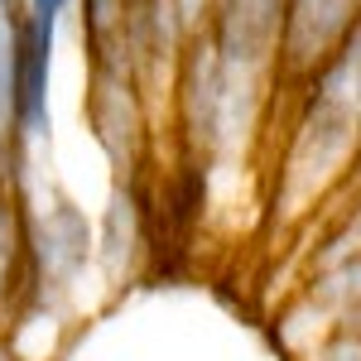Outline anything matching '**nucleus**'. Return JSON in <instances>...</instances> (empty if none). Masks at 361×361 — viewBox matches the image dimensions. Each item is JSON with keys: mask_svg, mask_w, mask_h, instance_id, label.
<instances>
[{"mask_svg": "<svg viewBox=\"0 0 361 361\" xmlns=\"http://www.w3.org/2000/svg\"><path fill=\"white\" fill-rule=\"evenodd\" d=\"M284 0H222L217 5V63L236 87L279 49Z\"/></svg>", "mask_w": 361, "mask_h": 361, "instance_id": "1", "label": "nucleus"}, {"mask_svg": "<svg viewBox=\"0 0 361 361\" xmlns=\"http://www.w3.org/2000/svg\"><path fill=\"white\" fill-rule=\"evenodd\" d=\"M68 0H29L25 10V44H20V135H44L49 111V58H54V29Z\"/></svg>", "mask_w": 361, "mask_h": 361, "instance_id": "2", "label": "nucleus"}, {"mask_svg": "<svg viewBox=\"0 0 361 361\" xmlns=\"http://www.w3.org/2000/svg\"><path fill=\"white\" fill-rule=\"evenodd\" d=\"M361 0H284L279 49L294 68H318L333 54V44L352 29Z\"/></svg>", "mask_w": 361, "mask_h": 361, "instance_id": "3", "label": "nucleus"}, {"mask_svg": "<svg viewBox=\"0 0 361 361\" xmlns=\"http://www.w3.org/2000/svg\"><path fill=\"white\" fill-rule=\"evenodd\" d=\"M20 44H25V15L15 0H0V159L20 130Z\"/></svg>", "mask_w": 361, "mask_h": 361, "instance_id": "4", "label": "nucleus"}, {"mask_svg": "<svg viewBox=\"0 0 361 361\" xmlns=\"http://www.w3.org/2000/svg\"><path fill=\"white\" fill-rule=\"evenodd\" d=\"M10 255H15V231H10V217L0 212V289H5V275H10Z\"/></svg>", "mask_w": 361, "mask_h": 361, "instance_id": "5", "label": "nucleus"}]
</instances>
